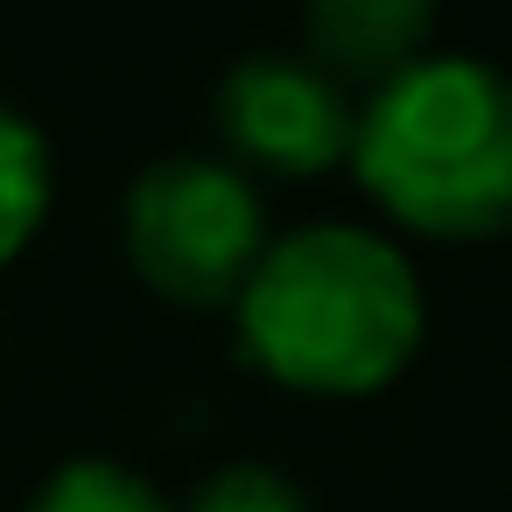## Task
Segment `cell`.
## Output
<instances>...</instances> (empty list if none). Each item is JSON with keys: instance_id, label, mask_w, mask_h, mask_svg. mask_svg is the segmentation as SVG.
Here are the masks:
<instances>
[{"instance_id": "3957f363", "label": "cell", "mask_w": 512, "mask_h": 512, "mask_svg": "<svg viewBox=\"0 0 512 512\" xmlns=\"http://www.w3.org/2000/svg\"><path fill=\"white\" fill-rule=\"evenodd\" d=\"M267 253V218L253 183L211 155H169L127 190V260L134 274L183 309L239 302Z\"/></svg>"}, {"instance_id": "52a82bcc", "label": "cell", "mask_w": 512, "mask_h": 512, "mask_svg": "<svg viewBox=\"0 0 512 512\" xmlns=\"http://www.w3.org/2000/svg\"><path fill=\"white\" fill-rule=\"evenodd\" d=\"M22 512H176V505H169V498H162L148 477H134L127 463L78 456V463L50 470Z\"/></svg>"}, {"instance_id": "5b68a950", "label": "cell", "mask_w": 512, "mask_h": 512, "mask_svg": "<svg viewBox=\"0 0 512 512\" xmlns=\"http://www.w3.org/2000/svg\"><path fill=\"white\" fill-rule=\"evenodd\" d=\"M442 0H309V50L330 78H400L428 57Z\"/></svg>"}, {"instance_id": "7a4b0ae2", "label": "cell", "mask_w": 512, "mask_h": 512, "mask_svg": "<svg viewBox=\"0 0 512 512\" xmlns=\"http://www.w3.org/2000/svg\"><path fill=\"white\" fill-rule=\"evenodd\" d=\"M351 169L407 232H512V78L477 57L407 64L365 99Z\"/></svg>"}, {"instance_id": "ba28073f", "label": "cell", "mask_w": 512, "mask_h": 512, "mask_svg": "<svg viewBox=\"0 0 512 512\" xmlns=\"http://www.w3.org/2000/svg\"><path fill=\"white\" fill-rule=\"evenodd\" d=\"M183 512H309V498L295 477H281L267 463H225L190 491Z\"/></svg>"}, {"instance_id": "277c9868", "label": "cell", "mask_w": 512, "mask_h": 512, "mask_svg": "<svg viewBox=\"0 0 512 512\" xmlns=\"http://www.w3.org/2000/svg\"><path fill=\"white\" fill-rule=\"evenodd\" d=\"M218 134L239 162L267 176H323L351 162L358 113L344 106L323 64L295 57H239L218 78Z\"/></svg>"}, {"instance_id": "8992f818", "label": "cell", "mask_w": 512, "mask_h": 512, "mask_svg": "<svg viewBox=\"0 0 512 512\" xmlns=\"http://www.w3.org/2000/svg\"><path fill=\"white\" fill-rule=\"evenodd\" d=\"M50 190H57V176H50V141H43L22 113L0 106V267H8V260L43 232Z\"/></svg>"}, {"instance_id": "6da1fadb", "label": "cell", "mask_w": 512, "mask_h": 512, "mask_svg": "<svg viewBox=\"0 0 512 512\" xmlns=\"http://www.w3.org/2000/svg\"><path fill=\"white\" fill-rule=\"evenodd\" d=\"M232 309L246 365L288 393H379L421 351V281L393 239L358 225L288 232Z\"/></svg>"}]
</instances>
